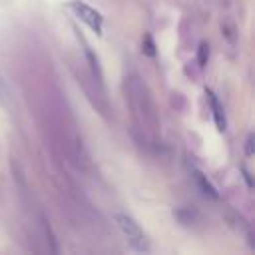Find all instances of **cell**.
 Returning <instances> with one entry per match:
<instances>
[{
	"instance_id": "1",
	"label": "cell",
	"mask_w": 255,
	"mask_h": 255,
	"mask_svg": "<svg viewBox=\"0 0 255 255\" xmlns=\"http://www.w3.org/2000/svg\"><path fill=\"white\" fill-rule=\"evenodd\" d=\"M112 217H114L118 229L124 233V237L128 239V243H129L133 249H137V251H147V249H149L147 237H145V233L141 231L139 223H137L133 217H129V215H126V213H114Z\"/></svg>"
},
{
	"instance_id": "2",
	"label": "cell",
	"mask_w": 255,
	"mask_h": 255,
	"mask_svg": "<svg viewBox=\"0 0 255 255\" xmlns=\"http://www.w3.org/2000/svg\"><path fill=\"white\" fill-rule=\"evenodd\" d=\"M70 8L74 10V14L82 20V22H86L96 34H102V22H104V18H102V14L98 12V10H94L92 6H88V4H84V2H70Z\"/></svg>"
},
{
	"instance_id": "3",
	"label": "cell",
	"mask_w": 255,
	"mask_h": 255,
	"mask_svg": "<svg viewBox=\"0 0 255 255\" xmlns=\"http://www.w3.org/2000/svg\"><path fill=\"white\" fill-rule=\"evenodd\" d=\"M207 100H209V106H211V110H213V118H215V124H217V129H225V116H223V108H221V104L217 102V98L211 94V92H207Z\"/></svg>"
},
{
	"instance_id": "4",
	"label": "cell",
	"mask_w": 255,
	"mask_h": 255,
	"mask_svg": "<svg viewBox=\"0 0 255 255\" xmlns=\"http://www.w3.org/2000/svg\"><path fill=\"white\" fill-rule=\"evenodd\" d=\"M0 104H2V106H6L8 110L12 108L10 88H8V84H6V80H4V76H2V74H0Z\"/></svg>"
},
{
	"instance_id": "5",
	"label": "cell",
	"mask_w": 255,
	"mask_h": 255,
	"mask_svg": "<svg viewBox=\"0 0 255 255\" xmlns=\"http://www.w3.org/2000/svg\"><path fill=\"white\" fill-rule=\"evenodd\" d=\"M207 54H209V52H207V46H205V44H201V46H199V62H201V66L205 64Z\"/></svg>"
}]
</instances>
